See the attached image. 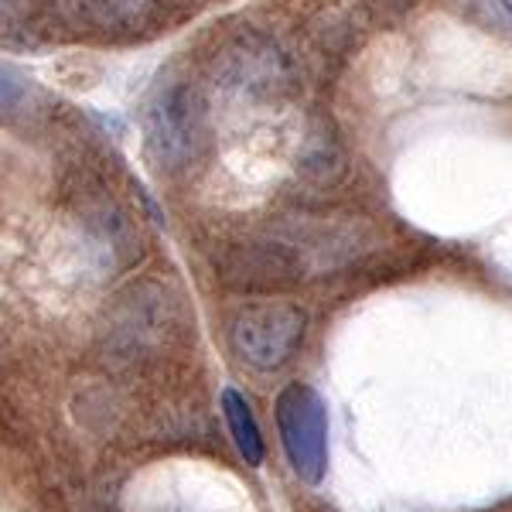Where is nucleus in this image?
<instances>
[{
  "label": "nucleus",
  "instance_id": "obj_1",
  "mask_svg": "<svg viewBox=\"0 0 512 512\" xmlns=\"http://www.w3.org/2000/svg\"><path fill=\"white\" fill-rule=\"evenodd\" d=\"M209 144V106L195 82L171 79L154 89L144 110L147 158L164 175H181L205 154Z\"/></svg>",
  "mask_w": 512,
  "mask_h": 512
},
{
  "label": "nucleus",
  "instance_id": "obj_2",
  "mask_svg": "<svg viewBox=\"0 0 512 512\" xmlns=\"http://www.w3.org/2000/svg\"><path fill=\"white\" fill-rule=\"evenodd\" d=\"M308 335V315L287 301H260L239 308L229 321L236 359L256 373H277L294 359Z\"/></svg>",
  "mask_w": 512,
  "mask_h": 512
},
{
  "label": "nucleus",
  "instance_id": "obj_3",
  "mask_svg": "<svg viewBox=\"0 0 512 512\" xmlns=\"http://www.w3.org/2000/svg\"><path fill=\"white\" fill-rule=\"evenodd\" d=\"M216 82L253 103H280L297 89L294 65L274 38L260 31L236 35L216 55Z\"/></svg>",
  "mask_w": 512,
  "mask_h": 512
},
{
  "label": "nucleus",
  "instance_id": "obj_4",
  "mask_svg": "<svg viewBox=\"0 0 512 512\" xmlns=\"http://www.w3.org/2000/svg\"><path fill=\"white\" fill-rule=\"evenodd\" d=\"M277 431L297 478L318 485L328 468V410L315 386L291 383L280 390Z\"/></svg>",
  "mask_w": 512,
  "mask_h": 512
},
{
  "label": "nucleus",
  "instance_id": "obj_5",
  "mask_svg": "<svg viewBox=\"0 0 512 512\" xmlns=\"http://www.w3.org/2000/svg\"><path fill=\"white\" fill-rule=\"evenodd\" d=\"M216 277L236 294L291 291L304 280V260L277 239H243L216 253Z\"/></svg>",
  "mask_w": 512,
  "mask_h": 512
},
{
  "label": "nucleus",
  "instance_id": "obj_6",
  "mask_svg": "<svg viewBox=\"0 0 512 512\" xmlns=\"http://www.w3.org/2000/svg\"><path fill=\"white\" fill-rule=\"evenodd\" d=\"M82 226L93 239V250L103 253L113 267H127L140 256V236L134 233L130 219L106 198H96L82 209Z\"/></svg>",
  "mask_w": 512,
  "mask_h": 512
},
{
  "label": "nucleus",
  "instance_id": "obj_7",
  "mask_svg": "<svg viewBox=\"0 0 512 512\" xmlns=\"http://www.w3.org/2000/svg\"><path fill=\"white\" fill-rule=\"evenodd\" d=\"M219 407H222V417H226V427H229V437H233L239 458L246 461L250 468H260L263 458H267V444H263V431L253 417V407L243 393L226 386L219 396Z\"/></svg>",
  "mask_w": 512,
  "mask_h": 512
},
{
  "label": "nucleus",
  "instance_id": "obj_8",
  "mask_svg": "<svg viewBox=\"0 0 512 512\" xmlns=\"http://www.w3.org/2000/svg\"><path fill=\"white\" fill-rule=\"evenodd\" d=\"M342 144H338L335 130L328 123H318L315 130L308 134V144L301 151V171L315 181H335L342 175Z\"/></svg>",
  "mask_w": 512,
  "mask_h": 512
},
{
  "label": "nucleus",
  "instance_id": "obj_9",
  "mask_svg": "<svg viewBox=\"0 0 512 512\" xmlns=\"http://www.w3.org/2000/svg\"><path fill=\"white\" fill-rule=\"evenodd\" d=\"M451 4L482 31L512 41V0H451Z\"/></svg>",
  "mask_w": 512,
  "mask_h": 512
},
{
  "label": "nucleus",
  "instance_id": "obj_10",
  "mask_svg": "<svg viewBox=\"0 0 512 512\" xmlns=\"http://www.w3.org/2000/svg\"><path fill=\"white\" fill-rule=\"evenodd\" d=\"M31 96V79L28 72L18 69L11 62H0V117L18 113Z\"/></svg>",
  "mask_w": 512,
  "mask_h": 512
},
{
  "label": "nucleus",
  "instance_id": "obj_11",
  "mask_svg": "<svg viewBox=\"0 0 512 512\" xmlns=\"http://www.w3.org/2000/svg\"><path fill=\"white\" fill-rule=\"evenodd\" d=\"M414 4L417 0H369V7H376V11H383V14H403Z\"/></svg>",
  "mask_w": 512,
  "mask_h": 512
}]
</instances>
